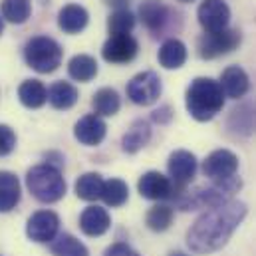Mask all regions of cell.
Returning <instances> with one entry per match:
<instances>
[{"label": "cell", "mask_w": 256, "mask_h": 256, "mask_svg": "<svg viewBox=\"0 0 256 256\" xmlns=\"http://www.w3.org/2000/svg\"><path fill=\"white\" fill-rule=\"evenodd\" d=\"M248 214L242 200H228L202 212L187 230V246L194 254H210L220 250Z\"/></svg>", "instance_id": "cell-1"}, {"label": "cell", "mask_w": 256, "mask_h": 256, "mask_svg": "<svg viewBox=\"0 0 256 256\" xmlns=\"http://www.w3.org/2000/svg\"><path fill=\"white\" fill-rule=\"evenodd\" d=\"M187 112L196 122H210L224 108V94L216 80L212 78H196L185 94Z\"/></svg>", "instance_id": "cell-2"}, {"label": "cell", "mask_w": 256, "mask_h": 256, "mask_svg": "<svg viewBox=\"0 0 256 256\" xmlns=\"http://www.w3.org/2000/svg\"><path fill=\"white\" fill-rule=\"evenodd\" d=\"M242 189V179L232 175L228 179L212 181L208 187H198L192 191H181L175 196V206L181 210H196V208H212L232 200V196Z\"/></svg>", "instance_id": "cell-3"}, {"label": "cell", "mask_w": 256, "mask_h": 256, "mask_svg": "<svg viewBox=\"0 0 256 256\" xmlns=\"http://www.w3.org/2000/svg\"><path fill=\"white\" fill-rule=\"evenodd\" d=\"M28 191L40 202H58L66 194V181L58 167L54 165H36L26 175Z\"/></svg>", "instance_id": "cell-4"}, {"label": "cell", "mask_w": 256, "mask_h": 256, "mask_svg": "<svg viewBox=\"0 0 256 256\" xmlns=\"http://www.w3.org/2000/svg\"><path fill=\"white\" fill-rule=\"evenodd\" d=\"M64 50L50 36H34L24 46V60L38 74H52L62 64Z\"/></svg>", "instance_id": "cell-5"}, {"label": "cell", "mask_w": 256, "mask_h": 256, "mask_svg": "<svg viewBox=\"0 0 256 256\" xmlns=\"http://www.w3.org/2000/svg\"><path fill=\"white\" fill-rule=\"evenodd\" d=\"M242 42V36L234 28H226L220 32H204L196 40V50L202 60H214L234 52Z\"/></svg>", "instance_id": "cell-6"}, {"label": "cell", "mask_w": 256, "mask_h": 256, "mask_svg": "<svg viewBox=\"0 0 256 256\" xmlns=\"http://www.w3.org/2000/svg\"><path fill=\"white\" fill-rule=\"evenodd\" d=\"M139 18L155 38L167 34L175 24V12L163 0H143L139 4Z\"/></svg>", "instance_id": "cell-7"}, {"label": "cell", "mask_w": 256, "mask_h": 256, "mask_svg": "<svg viewBox=\"0 0 256 256\" xmlns=\"http://www.w3.org/2000/svg\"><path fill=\"white\" fill-rule=\"evenodd\" d=\"M161 92H163L161 78L151 70L133 76L131 82L128 84V98L135 106H151V104H155L159 100Z\"/></svg>", "instance_id": "cell-8"}, {"label": "cell", "mask_w": 256, "mask_h": 256, "mask_svg": "<svg viewBox=\"0 0 256 256\" xmlns=\"http://www.w3.org/2000/svg\"><path fill=\"white\" fill-rule=\"evenodd\" d=\"M198 169V161L187 149H177L169 155L167 161V171H169V179L173 181V185L179 191H185V187L192 181V177L196 175Z\"/></svg>", "instance_id": "cell-9"}, {"label": "cell", "mask_w": 256, "mask_h": 256, "mask_svg": "<svg viewBox=\"0 0 256 256\" xmlns=\"http://www.w3.org/2000/svg\"><path fill=\"white\" fill-rule=\"evenodd\" d=\"M196 18L204 32H220L228 28L230 8L224 0H202L196 10Z\"/></svg>", "instance_id": "cell-10"}, {"label": "cell", "mask_w": 256, "mask_h": 256, "mask_svg": "<svg viewBox=\"0 0 256 256\" xmlns=\"http://www.w3.org/2000/svg\"><path fill=\"white\" fill-rule=\"evenodd\" d=\"M137 189L143 198H149V200H165V198L175 200V196L181 192L169 177H165L159 171H147L145 175H141Z\"/></svg>", "instance_id": "cell-11"}, {"label": "cell", "mask_w": 256, "mask_h": 256, "mask_svg": "<svg viewBox=\"0 0 256 256\" xmlns=\"http://www.w3.org/2000/svg\"><path fill=\"white\" fill-rule=\"evenodd\" d=\"M226 131L232 137H250L256 133V100H248L230 110Z\"/></svg>", "instance_id": "cell-12"}, {"label": "cell", "mask_w": 256, "mask_h": 256, "mask_svg": "<svg viewBox=\"0 0 256 256\" xmlns=\"http://www.w3.org/2000/svg\"><path fill=\"white\" fill-rule=\"evenodd\" d=\"M236 171H238V157L230 149H216L202 161V173L212 181L228 179L236 175Z\"/></svg>", "instance_id": "cell-13"}, {"label": "cell", "mask_w": 256, "mask_h": 256, "mask_svg": "<svg viewBox=\"0 0 256 256\" xmlns=\"http://www.w3.org/2000/svg\"><path fill=\"white\" fill-rule=\"evenodd\" d=\"M60 228V216L54 210H38L28 218L26 234L34 242H52L58 236Z\"/></svg>", "instance_id": "cell-14"}, {"label": "cell", "mask_w": 256, "mask_h": 256, "mask_svg": "<svg viewBox=\"0 0 256 256\" xmlns=\"http://www.w3.org/2000/svg\"><path fill=\"white\" fill-rule=\"evenodd\" d=\"M139 44L131 34L110 36L102 48V56L110 64H128L137 56Z\"/></svg>", "instance_id": "cell-15"}, {"label": "cell", "mask_w": 256, "mask_h": 256, "mask_svg": "<svg viewBox=\"0 0 256 256\" xmlns=\"http://www.w3.org/2000/svg\"><path fill=\"white\" fill-rule=\"evenodd\" d=\"M106 133H108L106 122H104L100 116H96V114L84 116V118L76 124V128H74L76 139H78L82 145H88V147L100 145V143L106 139Z\"/></svg>", "instance_id": "cell-16"}, {"label": "cell", "mask_w": 256, "mask_h": 256, "mask_svg": "<svg viewBox=\"0 0 256 256\" xmlns=\"http://www.w3.org/2000/svg\"><path fill=\"white\" fill-rule=\"evenodd\" d=\"M220 88L222 94L230 100H240L250 90V78L240 66H228L220 76Z\"/></svg>", "instance_id": "cell-17"}, {"label": "cell", "mask_w": 256, "mask_h": 256, "mask_svg": "<svg viewBox=\"0 0 256 256\" xmlns=\"http://www.w3.org/2000/svg\"><path fill=\"white\" fill-rule=\"evenodd\" d=\"M112 226V218H110V212L98 204H92L88 208H84L82 216H80V228L84 234L88 236H102L110 230Z\"/></svg>", "instance_id": "cell-18"}, {"label": "cell", "mask_w": 256, "mask_h": 256, "mask_svg": "<svg viewBox=\"0 0 256 256\" xmlns=\"http://www.w3.org/2000/svg\"><path fill=\"white\" fill-rule=\"evenodd\" d=\"M90 22V14L80 4H66L58 14V26L66 34H80Z\"/></svg>", "instance_id": "cell-19"}, {"label": "cell", "mask_w": 256, "mask_h": 256, "mask_svg": "<svg viewBox=\"0 0 256 256\" xmlns=\"http://www.w3.org/2000/svg\"><path fill=\"white\" fill-rule=\"evenodd\" d=\"M157 58L165 70H179L187 62V46L179 38H167L161 44Z\"/></svg>", "instance_id": "cell-20"}, {"label": "cell", "mask_w": 256, "mask_h": 256, "mask_svg": "<svg viewBox=\"0 0 256 256\" xmlns=\"http://www.w3.org/2000/svg\"><path fill=\"white\" fill-rule=\"evenodd\" d=\"M20 181L10 171H0V212L16 208L20 202Z\"/></svg>", "instance_id": "cell-21"}, {"label": "cell", "mask_w": 256, "mask_h": 256, "mask_svg": "<svg viewBox=\"0 0 256 256\" xmlns=\"http://www.w3.org/2000/svg\"><path fill=\"white\" fill-rule=\"evenodd\" d=\"M151 139V126L145 120H137L131 124V128L126 131L122 139V147L126 153H137L141 151Z\"/></svg>", "instance_id": "cell-22"}, {"label": "cell", "mask_w": 256, "mask_h": 256, "mask_svg": "<svg viewBox=\"0 0 256 256\" xmlns=\"http://www.w3.org/2000/svg\"><path fill=\"white\" fill-rule=\"evenodd\" d=\"M18 98H20L22 106H26L30 110H38L48 102V90L38 80H26L18 88Z\"/></svg>", "instance_id": "cell-23"}, {"label": "cell", "mask_w": 256, "mask_h": 256, "mask_svg": "<svg viewBox=\"0 0 256 256\" xmlns=\"http://www.w3.org/2000/svg\"><path fill=\"white\" fill-rule=\"evenodd\" d=\"M48 102L54 110H70L78 102V90L70 82H56L48 90Z\"/></svg>", "instance_id": "cell-24"}, {"label": "cell", "mask_w": 256, "mask_h": 256, "mask_svg": "<svg viewBox=\"0 0 256 256\" xmlns=\"http://www.w3.org/2000/svg\"><path fill=\"white\" fill-rule=\"evenodd\" d=\"M68 74L76 82H92L98 76V62L88 54H78L70 60Z\"/></svg>", "instance_id": "cell-25"}, {"label": "cell", "mask_w": 256, "mask_h": 256, "mask_svg": "<svg viewBox=\"0 0 256 256\" xmlns=\"http://www.w3.org/2000/svg\"><path fill=\"white\" fill-rule=\"evenodd\" d=\"M122 108V100H120V94L112 88H102L96 92L94 96V110H96V116H104V118H110V116H116Z\"/></svg>", "instance_id": "cell-26"}, {"label": "cell", "mask_w": 256, "mask_h": 256, "mask_svg": "<svg viewBox=\"0 0 256 256\" xmlns=\"http://www.w3.org/2000/svg\"><path fill=\"white\" fill-rule=\"evenodd\" d=\"M50 250L54 256H90V250L84 242H80L76 236L72 234H58L52 242H50Z\"/></svg>", "instance_id": "cell-27"}, {"label": "cell", "mask_w": 256, "mask_h": 256, "mask_svg": "<svg viewBox=\"0 0 256 256\" xmlns=\"http://www.w3.org/2000/svg\"><path fill=\"white\" fill-rule=\"evenodd\" d=\"M104 179L100 173H86L76 181V194L82 200H98L102 198L104 191Z\"/></svg>", "instance_id": "cell-28"}, {"label": "cell", "mask_w": 256, "mask_h": 256, "mask_svg": "<svg viewBox=\"0 0 256 256\" xmlns=\"http://www.w3.org/2000/svg\"><path fill=\"white\" fill-rule=\"evenodd\" d=\"M2 18L12 24H24L32 14L30 0H2L0 4Z\"/></svg>", "instance_id": "cell-29"}, {"label": "cell", "mask_w": 256, "mask_h": 256, "mask_svg": "<svg viewBox=\"0 0 256 256\" xmlns=\"http://www.w3.org/2000/svg\"><path fill=\"white\" fill-rule=\"evenodd\" d=\"M102 198L108 206H122L126 204L129 198V187L126 181L122 179H110L104 183V191H102Z\"/></svg>", "instance_id": "cell-30"}, {"label": "cell", "mask_w": 256, "mask_h": 256, "mask_svg": "<svg viewBox=\"0 0 256 256\" xmlns=\"http://www.w3.org/2000/svg\"><path fill=\"white\" fill-rule=\"evenodd\" d=\"M173 216H175V214H173V208H171L169 204L159 202V204H155V206L149 208V212H147V216H145V222H147V226H149L151 230L163 232V230H167V228L171 226Z\"/></svg>", "instance_id": "cell-31"}, {"label": "cell", "mask_w": 256, "mask_h": 256, "mask_svg": "<svg viewBox=\"0 0 256 256\" xmlns=\"http://www.w3.org/2000/svg\"><path fill=\"white\" fill-rule=\"evenodd\" d=\"M135 28V16L133 12L126 8V10H114L108 18V30L112 36L118 34H131V30Z\"/></svg>", "instance_id": "cell-32"}, {"label": "cell", "mask_w": 256, "mask_h": 256, "mask_svg": "<svg viewBox=\"0 0 256 256\" xmlns=\"http://www.w3.org/2000/svg\"><path fill=\"white\" fill-rule=\"evenodd\" d=\"M16 147V135L8 126H0V157L12 153V149Z\"/></svg>", "instance_id": "cell-33"}, {"label": "cell", "mask_w": 256, "mask_h": 256, "mask_svg": "<svg viewBox=\"0 0 256 256\" xmlns=\"http://www.w3.org/2000/svg\"><path fill=\"white\" fill-rule=\"evenodd\" d=\"M104 256H139V254L129 244H126V242H114L112 246L106 248Z\"/></svg>", "instance_id": "cell-34"}, {"label": "cell", "mask_w": 256, "mask_h": 256, "mask_svg": "<svg viewBox=\"0 0 256 256\" xmlns=\"http://www.w3.org/2000/svg\"><path fill=\"white\" fill-rule=\"evenodd\" d=\"M151 120H153L155 124H159V126H167V124L173 120V110H171V106H161L159 110H155V112L151 114Z\"/></svg>", "instance_id": "cell-35"}, {"label": "cell", "mask_w": 256, "mask_h": 256, "mask_svg": "<svg viewBox=\"0 0 256 256\" xmlns=\"http://www.w3.org/2000/svg\"><path fill=\"white\" fill-rule=\"evenodd\" d=\"M108 6H112V8H116V10H126L129 8V2L131 0H104Z\"/></svg>", "instance_id": "cell-36"}, {"label": "cell", "mask_w": 256, "mask_h": 256, "mask_svg": "<svg viewBox=\"0 0 256 256\" xmlns=\"http://www.w3.org/2000/svg\"><path fill=\"white\" fill-rule=\"evenodd\" d=\"M169 256H189V254H185V252H181V250H177V252H171Z\"/></svg>", "instance_id": "cell-37"}, {"label": "cell", "mask_w": 256, "mask_h": 256, "mask_svg": "<svg viewBox=\"0 0 256 256\" xmlns=\"http://www.w3.org/2000/svg\"><path fill=\"white\" fill-rule=\"evenodd\" d=\"M2 30H4V24H2V18H0V34H2Z\"/></svg>", "instance_id": "cell-38"}, {"label": "cell", "mask_w": 256, "mask_h": 256, "mask_svg": "<svg viewBox=\"0 0 256 256\" xmlns=\"http://www.w3.org/2000/svg\"><path fill=\"white\" fill-rule=\"evenodd\" d=\"M179 2H192V0H179Z\"/></svg>", "instance_id": "cell-39"}]
</instances>
